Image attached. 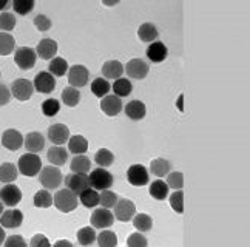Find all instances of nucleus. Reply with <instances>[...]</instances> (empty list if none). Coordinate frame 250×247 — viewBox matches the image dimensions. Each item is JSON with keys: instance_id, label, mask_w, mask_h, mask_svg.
I'll list each match as a JSON object with an SVG mask.
<instances>
[{"instance_id": "53", "label": "nucleus", "mask_w": 250, "mask_h": 247, "mask_svg": "<svg viewBox=\"0 0 250 247\" xmlns=\"http://www.w3.org/2000/svg\"><path fill=\"white\" fill-rule=\"evenodd\" d=\"M54 246H68V247H71V243L70 241H65V240H61V241H56Z\"/></svg>"}, {"instance_id": "41", "label": "nucleus", "mask_w": 250, "mask_h": 247, "mask_svg": "<svg viewBox=\"0 0 250 247\" xmlns=\"http://www.w3.org/2000/svg\"><path fill=\"white\" fill-rule=\"evenodd\" d=\"M118 199H119V196L114 193V192H111V190H108V188L107 190H102V193L99 195V203L105 208L114 207V206H116V203H118Z\"/></svg>"}, {"instance_id": "43", "label": "nucleus", "mask_w": 250, "mask_h": 247, "mask_svg": "<svg viewBox=\"0 0 250 247\" xmlns=\"http://www.w3.org/2000/svg\"><path fill=\"white\" fill-rule=\"evenodd\" d=\"M59 110H61V103H59V101H57V99H46L42 103V113H43L45 116H48V118L56 116L57 113H59Z\"/></svg>"}, {"instance_id": "2", "label": "nucleus", "mask_w": 250, "mask_h": 247, "mask_svg": "<svg viewBox=\"0 0 250 247\" xmlns=\"http://www.w3.org/2000/svg\"><path fill=\"white\" fill-rule=\"evenodd\" d=\"M19 173L25 176H36L42 170V159L37 156V153H26L19 158Z\"/></svg>"}, {"instance_id": "22", "label": "nucleus", "mask_w": 250, "mask_h": 247, "mask_svg": "<svg viewBox=\"0 0 250 247\" xmlns=\"http://www.w3.org/2000/svg\"><path fill=\"white\" fill-rule=\"evenodd\" d=\"M56 53H57V43L53 39L41 41L39 45H37V48H36V54L39 56L41 59H45V61L54 59Z\"/></svg>"}, {"instance_id": "33", "label": "nucleus", "mask_w": 250, "mask_h": 247, "mask_svg": "<svg viewBox=\"0 0 250 247\" xmlns=\"http://www.w3.org/2000/svg\"><path fill=\"white\" fill-rule=\"evenodd\" d=\"M62 102L66 107H76L81 102V91L74 87H66L62 91Z\"/></svg>"}, {"instance_id": "15", "label": "nucleus", "mask_w": 250, "mask_h": 247, "mask_svg": "<svg viewBox=\"0 0 250 247\" xmlns=\"http://www.w3.org/2000/svg\"><path fill=\"white\" fill-rule=\"evenodd\" d=\"M48 139L56 145H63L70 139V128L65 124H54L48 128Z\"/></svg>"}, {"instance_id": "17", "label": "nucleus", "mask_w": 250, "mask_h": 247, "mask_svg": "<svg viewBox=\"0 0 250 247\" xmlns=\"http://www.w3.org/2000/svg\"><path fill=\"white\" fill-rule=\"evenodd\" d=\"M2 144L5 148L16 151L23 145V136L21 135V131H17L14 128H9L6 131H3L2 135Z\"/></svg>"}, {"instance_id": "56", "label": "nucleus", "mask_w": 250, "mask_h": 247, "mask_svg": "<svg viewBox=\"0 0 250 247\" xmlns=\"http://www.w3.org/2000/svg\"><path fill=\"white\" fill-rule=\"evenodd\" d=\"M3 210H5V204H3L2 201H0V215L3 213Z\"/></svg>"}, {"instance_id": "6", "label": "nucleus", "mask_w": 250, "mask_h": 247, "mask_svg": "<svg viewBox=\"0 0 250 247\" xmlns=\"http://www.w3.org/2000/svg\"><path fill=\"white\" fill-rule=\"evenodd\" d=\"M33 91H34V85L28 79H17L11 85V94L22 102L30 99L33 96Z\"/></svg>"}, {"instance_id": "25", "label": "nucleus", "mask_w": 250, "mask_h": 247, "mask_svg": "<svg viewBox=\"0 0 250 247\" xmlns=\"http://www.w3.org/2000/svg\"><path fill=\"white\" fill-rule=\"evenodd\" d=\"M46 158H48V161H50L51 164H54L56 167H59V165H63L66 161H68V151H66L65 148H62V147H59V145H56V147L48 150Z\"/></svg>"}, {"instance_id": "1", "label": "nucleus", "mask_w": 250, "mask_h": 247, "mask_svg": "<svg viewBox=\"0 0 250 247\" xmlns=\"http://www.w3.org/2000/svg\"><path fill=\"white\" fill-rule=\"evenodd\" d=\"M53 204L56 206L57 210L68 213V212H73L78 208L79 198L74 192H71L70 188H62L53 196Z\"/></svg>"}, {"instance_id": "37", "label": "nucleus", "mask_w": 250, "mask_h": 247, "mask_svg": "<svg viewBox=\"0 0 250 247\" xmlns=\"http://www.w3.org/2000/svg\"><path fill=\"white\" fill-rule=\"evenodd\" d=\"M14 48H16L14 37L6 34V33H0V56L11 54Z\"/></svg>"}, {"instance_id": "36", "label": "nucleus", "mask_w": 250, "mask_h": 247, "mask_svg": "<svg viewBox=\"0 0 250 247\" xmlns=\"http://www.w3.org/2000/svg\"><path fill=\"white\" fill-rule=\"evenodd\" d=\"M94 161H96V164H98L99 167L105 168V167H110L114 163V155L107 148H101V150L96 151Z\"/></svg>"}, {"instance_id": "52", "label": "nucleus", "mask_w": 250, "mask_h": 247, "mask_svg": "<svg viewBox=\"0 0 250 247\" xmlns=\"http://www.w3.org/2000/svg\"><path fill=\"white\" fill-rule=\"evenodd\" d=\"M6 247H14V246H25V240L22 238V236H19V235H14V236H9L8 240H5L3 243Z\"/></svg>"}, {"instance_id": "5", "label": "nucleus", "mask_w": 250, "mask_h": 247, "mask_svg": "<svg viewBox=\"0 0 250 247\" xmlns=\"http://www.w3.org/2000/svg\"><path fill=\"white\" fill-rule=\"evenodd\" d=\"M36 61H37L36 50L30 48V46H22L14 54V62L21 70H31L36 65Z\"/></svg>"}, {"instance_id": "26", "label": "nucleus", "mask_w": 250, "mask_h": 247, "mask_svg": "<svg viewBox=\"0 0 250 247\" xmlns=\"http://www.w3.org/2000/svg\"><path fill=\"white\" fill-rule=\"evenodd\" d=\"M70 168H71V172L73 173H83L86 175L90 172V168H91V161L83 156V155H76L71 161V164H70Z\"/></svg>"}, {"instance_id": "57", "label": "nucleus", "mask_w": 250, "mask_h": 247, "mask_svg": "<svg viewBox=\"0 0 250 247\" xmlns=\"http://www.w3.org/2000/svg\"><path fill=\"white\" fill-rule=\"evenodd\" d=\"M0 76H2V73H0Z\"/></svg>"}, {"instance_id": "42", "label": "nucleus", "mask_w": 250, "mask_h": 247, "mask_svg": "<svg viewBox=\"0 0 250 247\" xmlns=\"http://www.w3.org/2000/svg\"><path fill=\"white\" fill-rule=\"evenodd\" d=\"M98 243L102 247H114L118 244V236L111 230H104L98 236Z\"/></svg>"}, {"instance_id": "8", "label": "nucleus", "mask_w": 250, "mask_h": 247, "mask_svg": "<svg viewBox=\"0 0 250 247\" xmlns=\"http://www.w3.org/2000/svg\"><path fill=\"white\" fill-rule=\"evenodd\" d=\"M127 179L134 187L147 185L148 184V170L141 164H134L127 170Z\"/></svg>"}, {"instance_id": "27", "label": "nucleus", "mask_w": 250, "mask_h": 247, "mask_svg": "<svg viewBox=\"0 0 250 247\" xmlns=\"http://www.w3.org/2000/svg\"><path fill=\"white\" fill-rule=\"evenodd\" d=\"M19 176V168L11 163H3L0 165V181L5 184L14 183Z\"/></svg>"}, {"instance_id": "40", "label": "nucleus", "mask_w": 250, "mask_h": 247, "mask_svg": "<svg viewBox=\"0 0 250 247\" xmlns=\"http://www.w3.org/2000/svg\"><path fill=\"white\" fill-rule=\"evenodd\" d=\"M53 204V196L50 195V192L45 188V190H39L36 195H34V206L36 207H41V208H48L51 207Z\"/></svg>"}, {"instance_id": "4", "label": "nucleus", "mask_w": 250, "mask_h": 247, "mask_svg": "<svg viewBox=\"0 0 250 247\" xmlns=\"http://www.w3.org/2000/svg\"><path fill=\"white\" fill-rule=\"evenodd\" d=\"M88 179H90V185L93 188H96L99 192L102 190H107L113 185V175L110 172H107L104 167H98L96 170L88 175Z\"/></svg>"}, {"instance_id": "47", "label": "nucleus", "mask_w": 250, "mask_h": 247, "mask_svg": "<svg viewBox=\"0 0 250 247\" xmlns=\"http://www.w3.org/2000/svg\"><path fill=\"white\" fill-rule=\"evenodd\" d=\"M16 26V17L11 13H2L0 14V30L3 31H13Z\"/></svg>"}, {"instance_id": "55", "label": "nucleus", "mask_w": 250, "mask_h": 247, "mask_svg": "<svg viewBox=\"0 0 250 247\" xmlns=\"http://www.w3.org/2000/svg\"><path fill=\"white\" fill-rule=\"evenodd\" d=\"M5 230L2 229V227H0V244H3L5 243Z\"/></svg>"}, {"instance_id": "44", "label": "nucleus", "mask_w": 250, "mask_h": 247, "mask_svg": "<svg viewBox=\"0 0 250 247\" xmlns=\"http://www.w3.org/2000/svg\"><path fill=\"white\" fill-rule=\"evenodd\" d=\"M13 8L17 14H22V16H26L33 11L34 8V2L33 0H16L13 2Z\"/></svg>"}, {"instance_id": "16", "label": "nucleus", "mask_w": 250, "mask_h": 247, "mask_svg": "<svg viewBox=\"0 0 250 247\" xmlns=\"http://www.w3.org/2000/svg\"><path fill=\"white\" fill-rule=\"evenodd\" d=\"M22 192L17 185H5L0 190V201L8 207H14L21 203Z\"/></svg>"}, {"instance_id": "23", "label": "nucleus", "mask_w": 250, "mask_h": 247, "mask_svg": "<svg viewBox=\"0 0 250 247\" xmlns=\"http://www.w3.org/2000/svg\"><path fill=\"white\" fill-rule=\"evenodd\" d=\"M147 108L144 105V102L141 101H131L125 105V115L133 121H141L146 118Z\"/></svg>"}, {"instance_id": "7", "label": "nucleus", "mask_w": 250, "mask_h": 247, "mask_svg": "<svg viewBox=\"0 0 250 247\" xmlns=\"http://www.w3.org/2000/svg\"><path fill=\"white\" fill-rule=\"evenodd\" d=\"M90 79V71L83 65H73L68 71V82L71 87H85Z\"/></svg>"}, {"instance_id": "14", "label": "nucleus", "mask_w": 250, "mask_h": 247, "mask_svg": "<svg viewBox=\"0 0 250 247\" xmlns=\"http://www.w3.org/2000/svg\"><path fill=\"white\" fill-rule=\"evenodd\" d=\"M101 108L107 116L114 118L122 111L124 103H122V99L119 96H116V94H110V96H105L101 101Z\"/></svg>"}, {"instance_id": "49", "label": "nucleus", "mask_w": 250, "mask_h": 247, "mask_svg": "<svg viewBox=\"0 0 250 247\" xmlns=\"http://www.w3.org/2000/svg\"><path fill=\"white\" fill-rule=\"evenodd\" d=\"M127 244L130 247H146L147 246V240H146V236L141 235V233H133V235L128 236Z\"/></svg>"}, {"instance_id": "46", "label": "nucleus", "mask_w": 250, "mask_h": 247, "mask_svg": "<svg viewBox=\"0 0 250 247\" xmlns=\"http://www.w3.org/2000/svg\"><path fill=\"white\" fill-rule=\"evenodd\" d=\"M170 206L173 207V210L176 213H182L184 212V193L178 190L171 196H170Z\"/></svg>"}, {"instance_id": "45", "label": "nucleus", "mask_w": 250, "mask_h": 247, "mask_svg": "<svg viewBox=\"0 0 250 247\" xmlns=\"http://www.w3.org/2000/svg\"><path fill=\"white\" fill-rule=\"evenodd\" d=\"M167 185H168V188H173V190H181L182 187H184V175H182L181 172L168 173Z\"/></svg>"}, {"instance_id": "21", "label": "nucleus", "mask_w": 250, "mask_h": 247, "mask_svg": "<svg viewBox=\"0 0 250 247\" xmlns=\"http://www.w3.org/2000/svg\"><path fill=\"white\" fill-rule=\"evenodd\" d=\"M102 74L104 79L107 81H116L121 79L124 74V65L119 61H108L102 66Z\"/></svg>"}, {"instance_id": "31", "label": "nucleus", "mask_w": 250, "mask_h": 247, "mask_svg": "<svg viewBox=\"0 0 250 247\" xmlns=\"http://www.w3.org/2000/svg\"><path fill=\"white\" fill-rule=\"evenodd\" d=\"M150 195L155 199H158V201H164V199L168 196V185H167V183L161 181V179L153 181L151 185H150Z\"/></svg>"}, {"instance_id": "10", "label": "nucleus", "mask_w": 250, "mask_h": 247, "mask_svg": "<svg viewBox=\"0 0 250 247\" xmlns=\"http://www.w3.org/2000/svg\"><path fill=\"white\" fill-rule=\"evenodd\" d=\"M65 185L66 188H70L71 192H74L76 195L82 193L83 190H86L90 185V179L83 173H71L65 178Z\"/></svg>"}, {"instance_id": "32", "label": "nucleus", "mask_w": 250, "mask_h": 247, "mask_svg": "<svg viewBox=\"0 0 250 247\" xmlns=\"http://www.w3.org/2000/svg\"><path fill=\"white\" fill-rule=\"evenodd\" d=\"M111 88V85L107 79H104V78H98V79H94L91 82V93L94 94L96 98H105L108 94Z\"/></svg>"}, {"instance_id": "34", "label": "nucleus", "mask_w": 250, "mask_h": 247, "mask_svg": "<svg viewBox=\"0 0 250 247\" xmlns=\"http://www.w3.org/2000/svg\"><path fill=\"white\" fill-rule=\"evenodd\" d=\"M131 90H133V87H131V82L128 79L121 78V79H116V81H114V83H113V91L119 98L128 96V94L131 93Z\"/></svg>"}, {"instance_id": "35", "label": "nucleus", "mask_w": 250, "mask_h": 247, "mask_svg": "<svg viewBox=\"0 0 250 247\" xmlns=\"http://www.w3.org/2000/svg\"><path fill=\"white\" fill-rule=\"evenodd\" d=\"M68 71V62H66L63 58H54L50 62V73L53 76H57V78H62L63 74H66Z\"/></svg>"}, {"instance_id": "30", "label": "nucleus", "mask_w": 250, "mask_h": 247, "mask_svg": "<svg viewBox=\"0 0 250 247\" xmlns=\"http://www.w3.org/2000/svg\"><path fill=\"white\" fill-rule=\"evenodd\" d=\"M150 172L158 176V178H162L170 173V163L164 158H158V159H153L151 164H150Z\"/></svg>"}, {"instance_id": "48", "label": "nucleus", "mask_w": 250, "mask_h": 247, "mask_svg": "<svg viewBox=\"0 0 250 247\" xmlns=\"http://www.w3.org/2000/svg\"><path fill=\"white\" fill-rule=\"evenodd\" d=\"M34 25L39 31H48L51 28V21L43 14H37L34 17Z\"/></svg>"}, {"instance_id": "12", "label": "nucleus", "mask_w": 250, "mask_h": 247, "mask_svg": "<svg viewBox=\"0 0 250 247\" xmlns=\"http://www.w3.org/2000/svg\"><path fill=\"white\" fill-rule=\"evenodd\" d=\"M90 223L94 229H107L114 223V215L108 210V208H98L94 210L91 218H90Z\"/></svg>"}, {"instance_id": "9", "label": "nucleus", "mask_w": 250, "mask_h": 247, "mask_svg": "<svg viewBox=\"0 0 250 247\" xmlns=\"http://www.w3.org/2000/svg\"><path fill=\"white\" fill-rule=\"evenodd\" d=\"M136 215V206H134L130 199H118L116 206H114V218L119 221H130L131 218Z\"/></svg>"}, {"instance_id": "11", "label": "nucleus", "mask_w": 250, "mask_h": 247, "mask_svg": "<svg viewBox=\"0 0 250 247\" xmlns=\"http://www.w3.org/2000/svg\"><path fill=\"white\" fill-rule=\"evenodd\" d=\"M33 85H34V90H37L39 93H43V94H48V93L54 91L56 79L50 71H41L36 76Z\"/></svg>"}, {"instance_id": "39", "label": "nucleus", "mask_w": 250, "mask_h": 247, "mask_svg": "<svg viewBox=\"0 0 250 247\" xmlns=\"http://www.w3.org/2000/svg\"><path fill=\"white\" fill-rule=\"evenodd\" d=\"M78 241L81 246H91L96 241L94 227H82L78 232Z\"/></svg>"}, {"instance_id": "20", "label": "nucleus", "mask_w": 250, "mask_h": 247, "mask_svg": "<svg viewBox=\"0 0 250 247\" xmlns=\"http://www.w3.org/2000/svg\"><path fill=\"white\" fill-rule=\"evenodd\" d=\"M167 56H168V50H167V46L166 43H162V42H153L150 43L148 46V50H147V58L151 61V62H155V63H159V62H164L167 59Z\"/></svg>"}, {"instance_id": "18", "label": "nucleus", "mask_w": 250, "mask_h": 247, "mask_svg": "<svg viewBox=\"0 0 250 247\" xmlns=\"http://www.w3.org/2000/svg\"><path fill=\"white\" fill-rule=\"evenodd\" d=\"M23 223V215L21 210H3L0 215V224L6 229H17Z\"/></svg>"}, {"instance_id": "24", "label": "nucleus", "mask_w": 250, "mask_h": 247, "mask_svg": "<svg viewBox=\"0 0 250 247\" xmlns=\"http://www.w3.org/2000/svg\"><path fill=\"white\" fill-rule=\"evenodd\" d=\"M138 36H139V39L142 42L153 43V42H156V39H158V28L153 23H150V22H146V23H142L139 26Z\"/></svg>"}, {"instance_id": "51", "label": "nucleus", "mask_w": 250, "mask_h": 247, "mask_svg": "<svg viewBox=\"0 0 250 247\" xmlns=\"http://www.w3.org/2000/svg\"><path fill=\"white\" fill-rule=\"evenodd\" d=\"M31 247H41V246H50V241H48V238L45 235L42 233H37L33 236V240L30 241Z\"/></svg>"}, {"instance_id": "54", "label": "nucleus", "mask_w": 250, "mask_h": 247, "mask_svg": "<svg viewBox=\"0 0 250 247\" xmlns=\"http://www.w3.org/2000/svg\"><path fill=\"white\" fill-rule=\"evenodd\" d=\"M13 2H0V11H3V9H6L8 6H11Z\"/></svg>"}, {"instance_id": "50", "label": "nucleus", "mask_w": 250, "mask_h": 247, "mask_svg": "<svg viewBox=\"0 0 250 247\" xmlns=\"http://www.w3.org/2000/svg\"><path fill=\"white\" fill-rule=\"evenodd\" d=\"M9 101H11V91L5 83H0V107L6 105Z\"/></svg>"}, {"instance_id": "13", "label": "nucleus", "mask_w": 250, "mask_h": 247, "mask_svg": "<svg viewBox=\"0 0 250 247\" xmlns=\"http://www.w3.org/2000/svg\"><path fill=\"white\" fill-rule=\"evenodd\" d=\"M125 73H127L128 78L141 81L144 78H147L148 63L144 62L142 59H131L127 65H125Z\"/></svg>"}, {"instance_id": "38", "label": "nucleus", "mask_w": 250, "mask_h": 247, "mask_svg": "<svg viewBox=\"0 0 250 247\" xmlns=\"http://www.w3.org/2000/svg\"><path fill=\"white\" fill-rule=\"evenodd\" d=\"M133 226L136 227L139 232H148V230H151V227H153V220H151L150 215L139 213V215L134 216Z\"/></svg>"}, {"instance_id": "3", "label": "nucleus", "mask_w": 250, "mask_h": 247, "mask_svg": "<svg viewBox=\"0 0 250 247\" xmlns=\"http://www.w3.org/2000/svg\"><path fill=\"white\" fill-rule=\"evenodd\" d=\"M39 179L41 184L46 188V190H54L62 184V173L57 167H43L39 172Z\"/></svg>"}, {"instance_id": "19", "label": "nucleus", "mask_w": 250, "mask_h": 247, "mask_svg": "<svg viewBox=\"0 0 250 247\" xmlns=\"http://www.w3.org/2000/svg\"><path fill=\"white\" fill-rule=\"evenodd\" d=\"M23 142H25V148L30 151V153H41L45 147V138L39 131L28 133Z\"/></svg>"}, {"instance_id": "29", "label": "nucleus", "mask_w": 250, "mask_h": 247, "mask_svg": "<svg viewBox=\"0 0 250 247\" xmlns=\"http://www.w3.org/2000/svg\"><path fill=\"white\" fill-rule=\"evenodd\" d=\"M79 201L82 203V206L88 207V208H93L99 204V193L98 190L93 188V187H88L86 190H83L82 193H79Z\"/></svg>"}, {"instance_id": "28", "label": "nucleus", "mask_w": 250, "mask_h": 247, "mask_svg": "<svg viewBox=\"0 0 250 247\" xmlns=\"http://www.w3.org/2000/svg\"><path fill=\"white\" fill-rule=\"evenodd\" d=\"M68 148L73 155H83L88 150V141L82 135H74L68 139Z\"/></svg>"}]
</instances>
